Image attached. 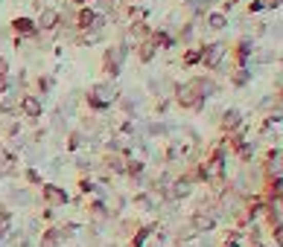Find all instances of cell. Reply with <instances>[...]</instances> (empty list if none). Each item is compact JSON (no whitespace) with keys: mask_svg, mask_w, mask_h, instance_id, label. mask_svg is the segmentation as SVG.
<instances>
[{"mask_svg":"<svg viewBox=\"0 0 283 247\" xmlns=\"http://www.w3.org/2000/svg\"><path fill=\"white\" fill-rule=\"evenodd\" d=\"M114 99H117L114 85L102 81V85H93V88H91V93H88V105H91V108H105V105H111Z\"/></svg>","mask_w":283,"mask_h":247,"instance_id":"obj_1","label":"cell"},{"mask_svg":"<svg viewBox=\"0 0 283 247\" xmlns=\"http://www.w3.org/2000/svg\"><path fill=\"white\" fill-rule=\"evenodd\" d=\"M126 55H128V47H126V44L111 47L108 53H105V58H102V64H105V73H108V76H117L120 67H123V61H126Z\"/></svg>","mask_w":283,"mask_h":247,"instance_id":"obj_2","label":"cell"},{"mask_svg":"<svg viewBox=\"0 0 283 247\" xmlns=\"http://www.w3.org/2000/svg\"><path fill=\"white\" fill-rule=\"evenodd\" d=\"M59 24H62V12H59V9L44 6V9L38 12V20H35L38 32H55V29H59Z\"/></svg>","mask_w":283,"mask_h":247,"instance_id":"obj_3","label":"cell"},{"mask_svg":"<svg viewBox=\"0 0 283 247\" xmlns=\"http://www.w3.org/2000/svg\"><path fill=\"white\" fill-rule=\"evenodd\" d=\"M41 195H44V201H47V207H64V203L70 201V198H67V192H64L62 186H53V183H47L44 189H41Z\"/></svg>","mask_w":283,"mask_h":247,"instance_id":"obj_4","label":"cell"},{"mask_svg":"<svg viewBox=\"0 0 283 247\" xmlns=\"http://www.w3.org/2000/svg\"><path fill=\"white\" fill-rule=\"evenodd\" d=\"M222 172H225V163H222V151H219V154H216L213 160H207V163L201 166V177H204V180H210V183H216V180L222 177Z\"/></svg>","mask_w":283,"mask_h":247,"instance_id":"obj_5","label":"cell"},{"mask_svg":"<svg viewBox=\"0 0 283 247\" xmlns=\"http://www.w3.org/2000/svg\"><path fill=\"white\" fill-rule=\"evenodd\" d=\"M12 29H15V35H18V38H35V35H38L35 20L27 18V15H21V18L12 20Z\"/></svg>","mask_w":283,"mask_h":247,"instance_id":"obj_6","label":"cell"},{"mask_svg":"<svg viewBox=\"0 0 283 247\" xmlns=\"http://www.w3.org/2000/svg\"><path fill=\"white\" fill-rule=\"evenodd\" d=\"M21 114L29 116V119H38L41 116V111H44V105H41V99L32 96V93H27V96H21Z\"/></svg>","mask_w":283,"mask_h":247,"instance_id":"obj_7","label":"cell"},{"mask_svg":"<svg viewBox=\"0 0 283 247\" xmlns=\"http://www.w3.org/2000/svg\"><path fill=\"white\" fill-rule=\"evenodd\" d=\"M222 55H225V44H210V47H204V50H201V64L213 70V67H219Z\"/></svg>","mask_w":283,"mask_h":247,"instance_id":"obj_8","label":"cell"},{"mask_svg":"<svg viewBox=\"0 0 283 247\" xmlns=\"http://www.w3.org/2000/svg\"><path fill=\"white\" fill-rule=\"evenodd\" d=\"M201 99H204V96H201V93H196V85H193V81H190V85H184V88L178 90V102H181L184 108H199Z\"/></svg>","mask_w":283,"mask_h":247,"instance_id":"obj_9","label":"cell"},{"mask_svg":"<svg viewBox=\"0 0 283 247\" xmlns=\"http://www.w3.org/2000/svg\"><path fill=\"white\" fill-rule=\"evenodd\" d=\"M18 105H21V96L6 90V93H3V99H0V111H3V114H15V111H18Z\"/></svg>","mask_w":283,"mask_h":247,"instance_id":"obj_10","label":"cell"},{"mask_svg":"<svg viewBox=\"0 0 283 247\" xmlns=\"http://www.w3.org/2000/svg\"><path fill=\"white\" fill-rule=\"evenodd\" d=\"M193 227H196V230H210V227H213V215H204V212H199V215L193 218Z\"/></svg>","mask_w":283,"mask_h":247,"instance_id":"obj_11","label":"cell"},{"mask_svg":"<svg viewBox=\"0 0 283 247\" xmlns=\"http://www.w3.org/2000/svg\"><path fill=\"white\" fill-rule=\"evenodd\" d=\"M207 6H210V0H187V9H190L193 15H201Z\"/></svg>","mask_w":283,"mask_h":247,"instance_id":"obj_12","label":"cell"},{"mask_svg":"<svg viewBox=\"0 0 283 247\" xmlns=\"http://www.w3.org/2000/svg\"><path fill=\"white\" fill-rule=\"evenodd\" d=\"M239 125V111H228V114H225V119H222V128H237Z\"/></svg>","mask_w":283,"mask_h":247,"instance_id":"obj_13","label":"cell"},{"mask_svg":"<svg viewBox=\"0 0 283 247\" xmlns=\"http://www.w3.org/2000/svg\"><path fill=\"white\" fill-rule=\"evenodd\" d=\"M155 50H158V47L152 44V41H146V44H140V58H143V61H149V58L155 55Z\"/></svg>","mask_w":283,"mask_h":247,"instance_id":"obj_14","label":"cell"},{"mask_svg":"<svg viewBox=\"0 0 283 247\" xmlns=\"http://www.w3.org/2000/svg\"><path fill=\"white\" fill-rule=\"evenodd\" d=\"M207 24H210V27H213V29H222V27H225V24H228V18L216 12V15H210V18H207Z\"/></svg>","mask_w":283,"mask_h":247,"instance_id":"obj_15","label":"cell"},{"mask_svg":"<svg viewBox=\"0 0 283 247\" xmlns=\"http://www.w3.org/2000/svg\"><path fill=\"white\" fill-rule=\"evenodd\" d=\"M248 53H251V44H248V41H242V44H239V61H246Z\"/></svg>","mask_w":283,"mask_h":247,"instance_id":"obj_16","label":"cell"},{"mask_svg":"<svg viewBox=\"0 0 283 247\" xmlns=\"http://www.w3.org/2000/svg\"><path fill=\"white\" fill-rule=\"evenodd\" d=\"M38 88H41V90H50V88H53V79H50V76H41V79H38Z\"/></svg>","mask_w":283,"mask_h":247,"instance_id":"obj_17","label":"cell"},{"mask_svg":"<svg viewBox=\"0 0 283 247\" xmlns=\"http://www.w3.org/2000/svg\"><path fill=\"white\" fill-rule=\"evenodd\" d=\"M6 90H9V76L0 73V93H6Z\"/></svg>","mask_w":283,"mask_h":247,"instance_id":"obj_18","label":"cell"},{"mask_svg":"<svg viewBox=\"0 0 283 247\" xmlns=\"http://www.w3.org/2000/svg\"><path fill=\"white\" fill-rule=\"evenodd\" d=\"M27 180H29V183H41V177H38V172H32V169L27 172Z\"/></svg>","mask_w":283,"mask_h":247,"instance_id":"obj_19","label":"cell"},{"mask_svg":"<svg viewBox=\"0 0 283 247\" xmlns=\"http://www.w3.org/2000/svg\"><path fill=\"white\" fill-rule=\"evenodd\" d=\"M0 73H3V76H9V61H6V58H0Z\"/></svg>","mask_w":283,"mask_h":247,"instance_id":"obj_20","label":"cell"},{"mask_svg":"<svg viewBox=\"0 0 283 247\" xmlns=\"http://www.w3.org/2000/svg\"><path fill=\"white\" fill-rule=\"evenodd\" d=\"M251 247H263V244H260V241H254V244H251Z\"/></svg>","mask_w":283,"mask_h":247,"instance_id":"obj_21","label":"cell"},{"mask_svg":"<svg viewBox=\"0 0 283 247\" xmlns=\"http://www.w3.org/2000/svg\"><path fill=\"white\" fill-rule=\"evenodd\" d=\"M280 99H283V96H280Z\"/></svg>","mask_w":283,"mask_h":247,"instance_id":"obj_22","label":"cell"}]
</instances>
